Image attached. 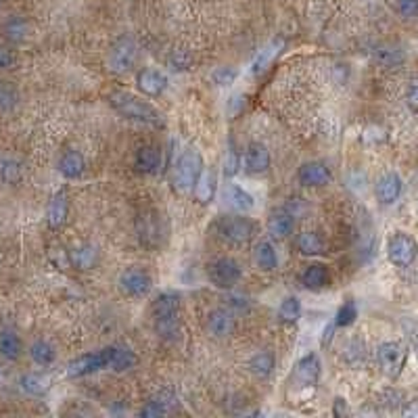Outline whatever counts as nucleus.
I'll return each instance as SVG.
<instances>
[{"label":"nucleus","mask_w":418,"mask_h":418,"mask_svg":"<svg viewBox=\"0 0 418 418\" xmlns=\"http://www.w3.org/2000/svg\"><path fill=\"white\" fill-rule=\"evenodd\" d=\"M107 103L115 114H119L126 119L155 126V128L163 126V114L157 107H153L149 101H145L132 92H111L107 97Z\"/></svg>","instance_id":"f257e3e1"},{"label":"nucleus","mask_w":418,"mask_h":418,"mask_svg":"<svg viewBox=\"0 0 418 418\" xmlns=\"http://www.w3.org/2000/svg\"><path fill=\"white\" fill-rule=\"evenodd\" d=\"M203 167H205L203 155L197 149H187L178 157V161L174 165V189L182 194L192 192V187L197 185Z\"/></svg>","instance_id":"f03ea898"},{"label":"nucleus","mask_w":418,"mask_h":418,"mask_svg":"<svg viewBox=\"0 0 418 418\" xmlns=\"http://www.w3.org/2000/svg\"><path fill=\"white\" fill-rule=\"evenodd\" d=\"M408 358V347L402 341H385L377 347V362L380 373L389 379H397Z\"/></svg>","instance_id":"7ed1b4c3"},{"label":"nucleus","mask_w":418,"mask_h":418,"mask_svg":"<svg viewBox=\"0 0 418 418\" xmlns=\"http://www.w3.org/2000/svg\"><path fill=\"white\" fill-rule=\"evenodd\" d=\"M216 232L220 234L222 241H226L230 245H245L251 241L255 232V224L245 216H222L216 222Z\"/></svg>","instance_id":"20e7f679"},{"label":"nucleus","mask_w":418,"mask_h":418,"mask_svg":"<svg viewBox=\"0 0 418 418\" xmlns=\"http://www.w3.org/2000/svg\"><path fill=\"white\" fill-rule=\"evenodd\" d=\"M418 255L417 241L406 232H395L387 243V258L393 266L408 268L414 264Z\"/></svg>","instance_id":"39448f33"},{"label":"nucleus","mask_w":418,"mask_h":418,"mask_svg":"<svg viewBox=\"0 0 418 418\" xmlns=\"http://www.w3.org/2000/svg\"><path fill=\"white\" fill-rule=\"evenodd\" d=\"M105 368H109V347L84 353L76 360H72L67 364V377L70 379H82V377L94 375L99 370H105Z\"/></svg>","instance_id":"423d86ee"},{"label":"nucleus","mask_w":418,"mask_h":418,"mask_svg":"<svg viewBox=\"0 0 418 418\" xmlns=\"http://www.w3.org/2000/svg\"><path fill=\"white\" fill-rule=\"evenodd\" d=\"M117 287L126 297H145L151 293L153 278L143 268H126L117 278Z\"/></svg>","instance_id":"0eeeda50"},{"label":"nucleus","mask_w":418,"mask_h":418,"mask_svg":"<svg viewBox=\"0 0 418 418\" xmlns=\"http://www.w3.org/2000/svg\"><path fill=\"white\" fill-rule=\"evenodd\" d=\"M136 57H138V48L134 44V40L123 36V38L115 40L111 50H109V57H107V65L114 74H128L134 63H136Z\"/></svg>","instance_id":"6e6552de"},{"label":"nucleus","mask_w":418,"mask_h":418,"mask_svg":"<svg viewBox=\"0 0 418 418\" xmlns=\"http://www.w3.org/2000/svg\"><path fill=\"white\" fill-rule=\"evenodd\" d=\"M243 276V268L234 258H218L207 266V278L218 289H232Z\"/></svg>","instance_id":"1a4fd4ad"},{"label":"nucleus","mask_w":418,"mask_h":418,"mask_svg":"<svg viewBox=\"0 0 418 418\" xmlns=\"http://www.w3.org/2000/svg\"><path fill=\"white\" fill-rule=\"evenodd\" d=\"M320 368H322V364L316 353H307L304 358H299V362L293 368V375H291L293 387H297V391L316 389V385L320 380Z\"/></svg>","instance_id":"9d476101"},{"label":"nucleus","mask_w":418,"mask_h":418,"mask_svg":"<svg viewBox=\"0 0 418 418\" xmlns=\"http://www.w3.org/2000/svg\"><path fill=\"white\" fill-rule=\"evenodd\" d=\"M236 329V318L230 307H216L205 318V331L216 339H226Z\"/></svg>","instance_id":"9b49d317"},{"label":"nucleus","mask_w":418,"mask_h":418,"mask_svg":"<svg viewBox=\"0 0 418 418\" xmlns=\"http://www.w3.org/2000/svg\"><path fill=\"white\" fill-rule=\"evenodd\" d=\"M297 180L307 189H322L333 180V172L324 161H305L297 170Z\"/></svg>","instance_id":"f8f14e48"},{"label":"nucleus","mask_w":418,"mask_h":418,"mask_svg":"<svg viewBox=\"0 0 418 418\" xmlns=\"http://www.w3.org/2000/svg\"><path fill=\"white\" fill-rule=\"evenodd\" d=\"M136 232L143 245L147 247H157L161 243V218L157 211H145L136 218Z\"/></svg>","instance_id":"ddd939ff"},{"label":"nucleus","mask_w":418,"mask_h":418,"mask_svg":"<svg viewBox=\"0 0 418 418\" xmlns=\"http://www.w3.org/2000/svg\"><path fill=\"white\" fill-rule=\"evenodd\" d=\"M270 163H272V157H270V151L264 143H249L247 149H245V159H243V167L247 174H264L270 170Z\"/></svg>","instance_id":"4468645a"},{"label":"nucleus","mask_w":418,"mask_h":418,"mask_svg":"<svg viewBox=\"0 0 418 418\" xmlns=\"http://www.w3.org/2000/svg\"><path fill=\"white\" fill-rule=\"evenodd\" d=\"M178 408V397L172 391H159L157 395H153L151 400L141 408V417L143 418H159L172 414Z\"/></svg>","instance_id":"2eb2a0df"},{"label":"nucleus","mask_w":418,"mask_h":418,"mask_svg":"<svg viewBox=\"0 0 418 418\" xmlns=\"http://www.w3.org/2000/svg\"><path fill=\"white\" fill-rule=\"evenodd\" d=\"M67 216H70V199H67L65 190H57L50 197L48 205H46V224H48V229H63L65 222H67Z\"/></svg>","instance_id":"dca6fc26"},{"label":"nucleus","mask_w":418,"mask_h":418,"mask_svg":"<svg viewBox=\"0 0 418 418\" xmlns=\"http://www.w3.org/2000/svg\"><path fill=\"white\" fill-rule=\"evenodd\" d=\"M167 84H170V79L161 70L145 67L136 74V86L147 97H161L167 90Z\"/></svg>","instance_id":"f3484780"},{"label":"nucleus","mask_w":418,"mask_h":418,"mask_svg":"<svg viewBox=\"0 0 418 418\" xmlns=\"http://www.w3.org/2000/svg\"><path fill=\"white\" fill-rule=\"evenodd\" d=\"M402 190H404V182L395 172H385L375 185V194L383 205H393L402 197Z\"/></svg>","instance_id":"a211bd4d"},{"label":"nucleus","mask_w":418,"mask_h":418,"mask_svg":"<svg viewBox=\"0 0 418 418\" xmlns=\"http://www.w3.org/2000/svg\"><path fill=\"white\" fill-rule=\"evenodd\" d=\"M268 234L274 241H282L295 230V216L289 209H276L268 216Z\"/></svg>","instance_id":"6ab92c4d"},{"label":"nucleus","mask_w":418,"mask_h":418,"mask_svg":"<svg viewBox=\"0 0 418 418\" xmlns=\"http://www.w3.org/2000/svg\"><path fill=\"white\" fill-rule=\"evenodd\" d=\"M216 192H218V174L214 170H207L203 167L197 185L192 187V197L199 205H209L214 203L216 199Z\"/></svg>","instance_id":"aec40b11"},{"label":"nucleus","mask_w":418,"mask_h":418,"mask_svg":"<svg viewBox=\"0 0 418 418\" xmlns=\"http://www.w3.org/2000/svg\"><path fill=\"white\" fill-rule=\"evenodd\" d=\"M163 153L155 145H145L134 153V170L138 174H155L161 167Z\"/></svg>","instance_id":"412c9836"},{"label":"nucleus","mask_w":418,"mask_h":418,"mask_svg":"<svg viewBox=\"0 0 418 418\" xmlns=\"http://www.w3.org/2000/svg\"><path fill=\"white\" fill-rule=\"evenodd\" d=\"M282 48H285V42L280 38L268 42L266 46L253 57V61H251V65H249L251 76H262L264 72H268V67L274 63V59L282 53Z\"/></svg>","instance_id":"4be33fe9"},{"label":"nucleus","mask_w":418,"mask_h":418,"mask_svg":"<svg viewBox=\"0 0 418 418\" xmlns=\"http://www.w3.org/2000/svg\"><path fill=\"white\" fill-rule=\"evenodd\" d=\"M151 316L153 320L180 316V295L174 291H165V293L157 295L151 305Z\"/></svg>","instance_id":"5701e85b"},{"label":"nucleus","mask_w":418,"mask_h":418,"mask_svg":"<svg viewBox=\"0 0 418 418\" xmlns=\"http://www.w3.org/2000/svg\"><path fill=\"white\" fill-rule=\"evenodd\" d=\"M57 170H59V174H61L63 178L76 180V178H79V176L84 174V170H86V159H84L82 151H77V149H67V151L61 155Z\"/></svg>","instance_id":"b1692460"},{"label":"nucleus","mask_w":418,"mask_h":418,"mask_svg":"<svg viewBox=\"0 0 418 418\" xmlns=\"http://www.w3.org/2000/svg\"><path fill=\"white\" fill-rule=\"evenodd\" d=\"M224 199H226V205L236 214H249L255 207L253 194L238 185H229L224 190Z\"/></svg>","instance_id":"393cba45"},{"label":"nucleus","mask_w":418,"mask_h":418,"mask_svg":"<svg viewBox=\"0 0 418 418\" xmlns=\"http://www.w3.org/2000/svg\"><path fill=\"white\" fill-rule=\"evenodd\" d=\"M0 32H2V38L9 44H21L30 36V21L21 15H13L2 23Z\"/></svg>","instance_id":"a878e982"},{"label":"nucleus","mask_w":418,"mask_h":418,"mask_svg":"<svg viewBox=\"0 0 418 418\" xmlns=\"http://www.w3.org/2000/svg\"><path fill=\"white\" fill-rule=\"evenodd\" d=\"M67 255H70V264L77 268V270H92V268L99 264V251L90 243L76 245Z\"/></svg>","instance_id":"bb28decb"},{"label":"nucleus","mask_w":418,"mask_h":418,"mask_svg":"<svg viewBox=\"0 0 418 418\" xmlns=\"http://www.w3.org/2000/svg\"><path fill=\"white\" fill-rule=\"evenodd\" d=\"M23 353V341L13 329L0 331V356L9 362H17Z\"/></svg>","instance_id":"cd10ccee"},{"label":"nucleus","mask_w":418,"mask_h":418,"mask_svg":"<svg viewBox=\"0 0 418 418\" xmlns=\"http://www.w3.org/2000/svg\"><path fill=\"white\" fill-rule=\"evenodd\" d=\"M138 362L136 353L123 345H111L109 347V368L115 373H126L130 368H134Z\"/></svg>","instance_id":"c85d7f7f"},{"label":"nucleus","mask_w":418,"mask_h":418,"mask_svg":"<svg viewBox=\"0 0 418 418\" xmlns=\"http://www.w3.org/2000/svg\"><path fill=\"white\" fill-rule=\"evenodd\" d=\"M331 280V274H329V268L324 264H309L305 266V270L302 272V285L305 289H312V291H318V289H324Z\"/></svg>","instance_id":"c756f323"},{"label":"nucleus","mask_w":418,"mask_h":418,"mask_svg":"<svg viewBox=\"0 0 418 418\" xmlns=\"http://www.w3.org/2000/svg\"><path fill=\"white\" fill-rule=\"evenodd\" d=\"M253 262L262 272H274L278 268V253L270 241H260L253 247Z\"/></svg>","instance_id":"7c9ffc66"},{"label":"nucleus","mask_w":418,"mask_h":418,"mask_svg":"<svg viewBox=\"0 0 418 418\" xmlns=\"http://www.w3.org/2000/svg\"><path fill=\"white\" fill-rule=\"evenodd\" d=\"M30 358H32V362H34L36 366L48 368V366H53L55 360H57V349H55L53 343L38 339V341H34L30 345Z\"/></svg>","instance_id":"2f4dec72"},{"label":"nucleus","mask_w":418,"mask_h":418,"mask_svg":"<svg viewBox=\"0 0 418 418\" xmlns=\"http://www.w3.org/2000/svg\"><path fill=\"white\" fill-rule=\"evenodd\" d=\"M249 370L258 377V379H268L272 373H274V366H276V358L272 351H258L255 356H251L249 360Z\"/></svg>","instance_id":"473e14b6"},{"label":"nucleus","mask_w":418,"mask_h":418,"mask_svg":"<svg viewBox=\"0 0 418 418\" xmlns=\"http://www.w3.org/2000/svg\"><path fill=\"white\" fill-rule=\"evenodd\" d=\"M297 249L302 255H307V258L320 255V253H324V238L318 232L305 230L297 236Z\"/></svg>","instance_id":"72a5a7b5"},{"label":"nucleus","mask_w":418,"mask_h":418,"mask_svg":"<svg viewBox=\"0 0 418 418\" xmlns=\"http://www.w3.org/2000/svg\"><path fill=\"white\" fill-rule=\"evenodd\" d=\"M23 178V165L13 157H0V182L15 187Z\"/></svg>","instance_id":"f704fd0d"},{"label":"nucleus","mask_w":418,"mask_h":418,"mask_svg":"<svg viewBox=\"0 0 418 418\" xmlns=\"http://www.w3.org/2000/svg\"><path fill=\"white\" fill-rule=\"evenodd\" d=\"M302 312H304V307H302L299 297L289 295V297H285L280 302V305H278V320L282 324H295L302 318Z\"/></svg>","instance_id":"c9c22d12"},{"label":"nucleus","mask_w":418,"mask_h":418,"mask_svg":"<svg viewBox=\"0 0 418 418\" xmlns=\"http://www.w3.org/2000/svg\"><path fill=\"white\" fill-rule=\"evenodd\" d=\"M375 59L383 67H397L400 63H404V50L400 46L385 44V46H379L375 50Z\"/></svg>","instance_id":"e433bc0d"},{"label":"nucleus","mask_w":418,"mask_h":418,"mask_svg":"<svg viewBox=\"0 0 418 418\" xmlns=\"http://www.w3.org/2000/svg\"><path fill=\"white\" fill-rule=\"evenodd\" d=\"M19 387L23 393L32 395V397H40L48 391V383L46 379H42L40 375H34V373H28L19 379Z\"/></svg>","instance_id":"4c0bfd02"},{"label":"nucleus","mask_w":418,"mask_h":418,"mask_svg":"<svg viewBox=\"0 0 418 418\" xmlns=\"http://www.w3.org/2000/svg\"><path fill=\"white\" fill-rule=\"evenodd\" d=\"M19 103V92L11 82L0 79V111H11Z\"/></svg>","instance_id":"58836bf2"},{"label":"nucleus","mask_w":418,"mask_h":418,"mask_svg":"<svg viewBox=\"0 0 418 418\" xmlns=\"http://www.w3.org/2000/svg\"><path fill=\"white\" fill-rule=\"evenodd\" d=\"M358 318V307H356V302H345V304L339 307L337 316H335V326L337 329H345V326H351Z\"/></svg>","instance_id":"ea45409f"},{"label":"nucleus","mask_w":418,"mask_h":418,"mask_svg":"<svg viewBox=\"0 0 418 418\" xmlns=\"http://www.w3.org/2000/svg\"><path fill=\"white\" fill-rule=\"evenodd\" d=\"M238 77V70L236 67H229V65H222V67H216L211 72V82L220 88H226L230 84H234V79Z\"/></svg>","instance_id":"a19ab883"},{"label":"nucleus","mask_w":418,"mask_h":418,"mask_svg":"<svg viewBox=\"0 0 418 418\" xmlns=\"http://www.w3.org/2000/svg\"><path fill=\"white\" fill-rule=\"evenodd\" d=\"M241 165H243V161H241L238 153H236V149L230 145L229 153H226V159H224V174H226L229 178L236 176L238 170H241Z\"/></svg>","instance_id":"79ce46f5"},{"label":"nucleus","mask_w":418,"mask_h":418,"mask_svg":"<svg viewBox=\"0 0 418 418\" xmlns=\"http://www.w3.org/2000/svg\"><path fill=\"white\" fill-rule=\"evenodd\" d=\"M395 9L404 19H418V0H395Z\"/></svg>","instance_id":"37998d69"},{"label":"nucleus","mask_w":418,"mask_h":418,"mask_svg":"<svg viewBox=\"0 0 418 418\" xmlns=\"http://www.w3.org/2000/svg\"><path fill=\"white\" fill-rule=\"evenodd\" d=\"M17 65V55L11 46H0V72H9Z\"/></svg>","instance_id":"c03bdc74"},{"label":"nucleus","mask_w":418,"mask_h":418,"mask_svg":"<svg viewBox=\"0 0 418 418\" xmlns=\"http://www.w3.org/2000/svg\"><path fill=\"white\" fill-rule=\"evenodd\" d=\"M170 65L174 70H187L190 65V55H187L185 50H174V55L170 57Z\"/></svg>","instance_id":"a18cd8bd"},{"label":"nucleus","mask_w":418,"mask_h":418,"mask_svg":"<svg viewBox=\"0 0 418 418\" xmlns=\"http://www.w3.org/2000/svg\"><path fill=\"white\" fill-rule=\"evenodd\" d=\"M406 101H408V105H410L414 111H418V77L410 79L408 90H406Z\"/></svg>","instance_id":"49530a36"},{"label":"nucleus","mask_w":418,"mask_h":418,"mask_svg":"<svg viewBox=\"0 0 418 418\" xmlns=\"http://www.w3.org/2000/svg\"><path fill=\"white\" fill-rule=\"evenodd\" d=\"M402 417H412L418 418V400H412V402H408L404 408H402Z\"/></svg>","instance_id":"de8ad7c7"},{"label":"nucleus","mask_w":418,"mask_h":418,"mask_svg":"<svg viewBox=\"0 0 418 418\" xmlns=\"http://www.w3.org/2000/svg\"><path fill=\"white\" fill-rule=\"evenodd\" d=\"M245 107V99L241 97V94H236V97H232L230 99V114L232 115H236L241 109Z\"/></svg>","instance_id":"09e8293b"},{"label":"nucleus","mask_w":418,"mask_h":418,"mask_svg":"<svg viewBox=\"0 0 418 418\" xmlns=\"http://www.w3.org/2000/svg\"><path fill=\"white\" fill-rule=\"evenodd\" d=\"M333 414H335V417H345V414H347V404H345V400H343V397H337V400H335Z\"/></svg>","instance_id":"8fccbe9b"},{"label":"nucleus","mask_w":418,"mask_h":418,"mask_svg":"<svg viewBox=\"0 0 418 418\" xmlns=\"http://www.w3.org/2000/svg\"><path fill=\"white\" fill-rule=\"evenodd\" d=\"M410 339H412V345L417 347V351H418V329H417V331H412V333H410Z\"/></svg>","instance_id":"3c124183"}]
</instances>
